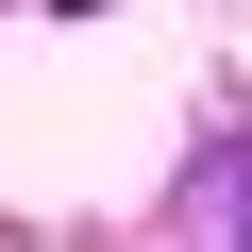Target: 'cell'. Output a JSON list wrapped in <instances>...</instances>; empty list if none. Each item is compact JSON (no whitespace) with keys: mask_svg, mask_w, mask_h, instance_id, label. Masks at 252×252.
I'll return each mask as SVG.
<instances>
[{"mask_svg":"<svg viewBox=\"0 0 252 252\" xmlns=\"http://www.w3.org/2000/svg\"><path fill=\"white\" fill-rule=\"evenodd\" d=\"M219 252H252V152H235V235H219Z\"/></svg>","mask_w":252,"mask_h":252,"instance_id":"cell-1","label":"cell"}]
</instances>
